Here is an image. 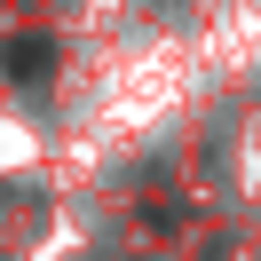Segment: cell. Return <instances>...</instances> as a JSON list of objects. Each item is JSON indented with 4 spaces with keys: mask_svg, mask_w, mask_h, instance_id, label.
Here are the masks:
<instances>
[{
    "mask_svg": "<svg viewBox=\"0 0 261 261\" xmlns=\"http://www.w3.org/2000/svg\"><path fill=\"white\" fill-rule=\"evenodd\" d=\"M0 64H8V80H40V71L56 64V40H48V32H24V40H8Z\"/></svg>",
    "mask_w": 261,
    "mask_h": 261,
    "instance_id": "1",
    "label": "cell"
}]
</instances>
